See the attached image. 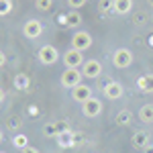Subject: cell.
Instances as JSON below:
<instances>
[{
  "label": "cell",
  "mask_w": 153,
  "mask_h": 153,
  "mask_svg": "<svg viewBox=\"0 0 153 153\" xmlns=\"http://www.w3.org/2000/svg\"><path fill=\"white\" fill-rule=\"evenodd\" d=\"M57 59H59L57 47H53V45H43V47L39 49V61H41L43 65H53Z\"/></svg>",
  "instance_id": "obj_6"
},
{
  "label": "cell",
  "mask_w": 153,
  "mask_h": 153,
  "mask_svg": "<svg viewBox=\"0 0 153 153\" xmlns=\"http://www.w3.org/2000/svg\"><path fill=\"white\" fill-rule=\"evenodd\" d=\"M4 98H6V92H4V88H0V104L4 102Z\"/></svg>",
  "instance_id": "obj_30"
},
{
  "label": "cell",
  "mask_w": 153,
  "mask_h": 153,
  "mask_svg": "<svg viewBox=\"0 0 153 153\" xmlns=\"http://www.w3.org/2000/svg\"><path fill=\"white\" fill-rule=\"evenodd\" d=\"M133 145H135L137 149H145V147L149 145V135H147L145 131H137V133L133 135Z\"/></svg>",
  "instance_id": "obj_16"
},
{
  "label": "cell",
  "mask_w": 153,
  "mask_h": 153,
  "mask_svg": "<svg viewBox=\"0 0 153 153\" xmlns=\"http://www.w3.org/2000/svg\"><path fill=\"white\" fill-rule=\"evenodd\" d=\"M112 10L117 14H129L133 10V0H112Z\"/></svg>",
  "instance_id": "obj_14"
},
{
  "label": "cell",
  "mask_w": 153,
  "mask_h": 153,
  "mask_svg": "<svg viewBox=\"0 0 153 153\" xmlns=\"http://www.w3.org/2000/svg\"><path fill=\"white\" fill-rule=\"evenodd\" d=\"M35 6L41 12H49L53 8V0H35Z\"/></svg>",
  "instance_id": "obj_20"
},
{
  "label": "cell",
  "mask_w": 153,
  "mask_h": 153,
  "mask_svg": "<svg viewBox=\"0 0 153 153\" xmlns=\"http://www.w3.org/2000/svg\"><path fill=\"white\" fill-rule=\"evenodd\" d=\"M0 153H6V151H0Z\"/></svg>",
  "instance_id": "obj_35"
},
{
  "label": "cell",
  "mask_w": 153,
  "mask_h": 153,
  "mask_svg": "<svg viewBox=\"0 0 153 153\" xmlns=\"http://www.w3.org/2000/svg\"><path fill=\"white\" fill-rule=\"evenodd\" d=\"M84 55L82 51H78V49L70 47L65 53H63V65H65V70H82L84 65Z\"/></svg>",
  "instance_id": "obj_1"
},
{
  "label": "cell",
  "mask_w": 153,
  "mask_h": 153,
  "mask_svg": "<svg viewBox=\"0 0 153 153\" xmlns=\"http://www.w3.org/2000/svg\"><path fill=\"white\" fill-rule=\"evenodd\" d=\"M131 120H133V114H131L127 108L118 110V114H117V123L120 125V127H129V125H131Z\"/></svg>",
  "instance_id": "obj_18"
},
{
  "label": "cell",
  "mask_w": 153,
  "mask_h": 153,
  "mask_svg": "<svg viewBox=\"0 0 153 153\" xmlns=\"http://www.w3.org/2000/svg\"><path fill=\"white\" fill-rule=\"evenodd\" d=\"M143 153H153V145H147V147L143 149Z\"/></svg>",
  "instance_id": "obj_31"
},
{
  "label": "cell",
  "mask_w": 153,
  "mask_h": 153,
  "mask_svg": "<svg viewBox=\"0 0 153 153\" xmlns=\"http://www.w3.org/2000/svg\"><path fill=\"white\" fill-rule=\"evenodd\" d=\"M147 2H149V6H153V0H147Z\"/></svg>",
  "instance_id": "obj_33"
},
{
  "label": "cell",
  "mask_w": 153,
  "mask_h": 153,
  "mask_svg": "<svg viewBox=\"0 0 153 153\" xmlns=\"http://www.w3.org/2000/svg\"><path fill=\"white\" fill-rule=\"evenodd\" d=\"M68 4H70L74 10H78V8H82V6H86V0H68Z\"/></svg>",
  "instance_id": "obj_24"
},
{
  "label": "cell",
  "mask_w": 153,
  "mask_h": 153,
  "mask_svg": "<svg viewBox=\"0 0 153 153\" xmlns=\"http://www.w3.org/2000/svg\"><path fill=\"white\" fill-rule=\"evenodd\" d=\"M23 35L27 39H39V37L43 35V23L37 21V19H29L23 25Z\"/></svg>",
  "instance_id": "obj_5"
},
{
  "label": "cell",
  "mask_w": 153,
  "mask_h": 153,
  "mask_svg": "<svg viewBox=\"0 0 153 153\" xmlns=\"http://www.w3.org/2000/svg\"><path fill=\"white\" fill-rule=\"evenodd\" d=\"M43 135L47 137V139H57V127H55V123H47L45 127H43Z\"/></svg>",
  "instance_id": "obj_19"
},
{
  "label": "cell",
  "mask_w": 153,
  "mask_h": 153,
  "mask_svg": "<svg viewBox=\"0 0 153 153\" xmlns=\"http://www.w3.org/2000/svg\"><path fill=\"white\" fill-rule=\"evenodd\" d=\"M6 63V55H4V51H0V68Z\"/></svg>",
  "instance_id": "obj_29"
},
{
  "label": "cell",
  "mask_w": 153,
  "mask_h": 153,
  "mask_svg": "<svg viewBox=\"0 0 153 153\" xmlns=\"http://www.w3.org/2000/svg\"><path fill=\"white\" fill-rule=\"evenodd\" d=\"M21 153H41V151H39L37 147H33V145H29V147H25Z\"/></svg>",
  "instance_id": "obj_28"
},
{
  "label": "cell",
  "mask_w": 153,
  "mask_h": 153,
  "mask_svg": "<svg viewBox=\"0 0 153 153\" xmlns=\"http://www.w3.org/2000/svg\"><path fill=\"white\" fill-rule=\"evenodd\" d=\"M12 86L16 88V90H29V86H31V78H29V74H16L14 78H12Z\"/></svg>",
  "instance_id": "obj_13"
},
{
  "label": "cell",
  "mask_w": 153,
  "mask_h": 153,
  "mask_svg": "<svg viewBox=\"0 0 153 153\" xmlns=\"http://www.w3.org/2000/svg\"><path fill=\"white\" fill-rule=\"evenodd\" d=\"M149 39H151V45H153V35H151V37H149Z\"/></svg>",
  "instance_id": "obj_34"
},
{
  "label": "cell",
  "mask_w": 153,
  "mask_h": 153,
  "mask_svg": "<svg viewBox=\"0 0 153 153\" xmlns=\"http://www.w3.org/2000/svg\"><path fill=\"white\" fill-rule=\"evenodd\" d=\"M71 47L84 53L86 49L92 47V35H90L88 31H76L74 37H71Z\"/></svg>",
  "instance_id": "obj_3"
},
{
  "label": "cell",
  "mask_w": 153,
  "mask_h": 153,
  "mask_svg": "<svg viewBox=\"0 0 153 153\" xmlns=\"http://www.w3.org/2000/svg\"><path fill=\"white\" fill-rule=\"evenodd\" d=\"M55 127H57V133H65V131H70V127H68L65 123H55Z\"/></svg>",
  "instance_id": "obj_26"
},
{
  "label": "cell",
  "mask_w": 153,
  "mask_h": 153,
  "mask_svg": "<svg viewBox=\"0 0 153 153\" xmlns=\"http://www.w3.org/2000/svg\"><path fill=\"white\" fill-rule=\"evenodd\" d=\"M82 74H84V78H90V80L100 78V74H102V63H100L98 59H86L84 65H82Z\"/></svg>",
  "instance_id": "obj_7"
},
{
  "label": "cell",
  "mask_w": 153,
  "mask_h": 153,
  "mask_svg": "<svg viewBox=\"0 0 153 153\" xmlns=\"http://www.w3.org/2000/svg\"><path fill=\"white\" fill-rule=\"evenodd\" d=\"M82 112H84V117H88V118H94L98 117L100 112H102V100H98V98H90V100H86L82 104Z\"/></svg>",
  "instance_id": "obj_8"
},
{
  "label": "cell",
  "mask_w": 153,
  "mask_h": 153,
  "mask_svg": "<svg viewBox=\"0 0 153 153\" xmlns=\"http://www.w3.org/2000/svg\"><path fill=\"white\" fill-rule=\"evenodd\" d=\"M71 98H74L76 102L84 104L86 100H90V98H92V88H90V86H86V84H80V86H76V88L71 90Z\"/></svg>",
  "instance_id": "obj_10"
},
{
  "label": "cell",
  "mask_w": 153,
  "mask_h": 153,
  "mask_svg": "<svg viewBox=\"0 0 153 153\" xmlns=\"http://www.w3.org/2000/svg\"><path fill=\"white\" fill-rule=\"evenodd\" d=\"M8 127H10V129H19V127H21V120L16 117H12L10 120H8Z\"/></svg>",
  "instance_id": "obj_25"
},
{
  "label": "cell",
  "mask_w": 153,
  "mask_h": 153,
  "mask_svg": "<svg viewBox=\"0 0 153 153\" xmlns=\"http://www.w3.org/2000/svg\"><path fill=\"white\" fill-rule=\"evenodd\" d=\"M137 88L141 90L143 94H151L153 92V74H145L137 80Z\"/></svg>",
  "instance_id": "obj_11"
},
{
  "label": "cell",
  "mask_w": 153,
  "mask_h": 153,
  "mask_svg": "<svg viewBox=\"0 0 153 153\" xmlns=\"http://www.w3.org/2000/svg\"><path fill=\"white\" fill-rule=\"evenodd\" d=\"M57 23L63 25V27H68V14H59V16H57Z\"/></svg>",
  "instance_id": "obj_27"
},
{
  "label": "cell",
  "mask_w": 153,
  "mask_h": 153,
  "mask_svg": "<svg viewBox=\"0 0 153 153\" xmlns=\"http://www.w3.org/2000/svg\"><path fill=\"white\" fill-rule=\"evenodd\" d=\"M98 6H100V10H102V12H106V10H112L114 4H112V0H100Z\"/></svg>",
  "instance_id": "obj_23"
},
{
  "label": "cell",
  "mask_w": 153,
  "mask_h": 153,
  "mask_svg": "<svg viewBox=\"0 0 153 153\" xmlns=\"http://www.w3.org/2000/svg\"><path fill=\"white\" fill-rule=\"evenodd\" d=\"M55 141H57L59 147L68 149V147H74V145H76V135H74L71 131H65V133H59Z\"/></svg>",
  "instance_id": "obj_12"
},
{
  "label": "cell",
  "mask_w": 153,
  "mask_h": 153,
  "mask_svg": "<svg viewBox=\"0 0 153 153\" xmlns=\"http://www.w3.org/2000/svg\"><path fill=\"white\" fill-rule=\"evenodd\" d=\"M12 145H14L19 151H23L25 147H29V137H27L25 133H16V135L12 137Z\"/></svg>",
  "instance_id": "obj_17"
},
{
  "label": "cell",
  "mask_w": 153,
  "mask_h": 153,
  "mask_svg": "<svg viewBox=\"0 0 153 153\" xmlns=\"http://www.w3.org/2000/svg\"><path fill=\"white\" fill-rule=\"evenodd\" d=\"M137 114H139V120H141V123L151 125L153 123V104H143Z\"/></svg>",
  "instance_id": "obj_15"
},
{
  "label": "cell",
  "mask_w": 153,
  "mask_h": 153,
  "mask_svg": "<svg viewBox=\"0 0 153 153\" xmlns=\"http://www.w3.org/2000/svg\"><path fill=\"white\" fill-rule=\"evenodd\" d=\"M102 92H104V96L108 100H118V98H123V94H125V88H123L120 82H112V80H110V82L104 84Z\"/></svg>",
  "instance_id": "obj_9"
},
{
  "label": "cell",
  "mask_w": 153,
  "mask_h": 153,
  "mask_svg": "<svg viewBox=\"0 0 153 153\" xmlns=\"http://www.w3.org/2000/svg\"><path fill=\"white\" fill-rule=\"evenodd\" d=\"M12 12V0H0V16H6Z\"/></svg>",
  "instance_id": "obj_22"
},
{
  "label": "cell",
  "mask_w": 153,
  "mask_h": 153,
  "mask_svg": "<svg viewBox=\"0 0 153 153\" xmlns=\"http://www.w3.org/2000/svg\"><path fill=\"white\" fill-rule=\"evenodd\" d=\"M4 141V133H2V129H0V143Z\"/></svg>",
  "instance_id": "obj_32"
},
{
  "label": "cell",
  "mask_w": 153,
  "mask_h": 153,
  "mask_svg": "<svg viewBox=\"0 0 153 153\" xmlns=\"http://www.w3.org/2000/svg\"><path fill=\"white\" fill-rule=\"evenodd\" d=\"M82 70H65L61 71V86L63 88H76V86H80L82 84Z\"/></svg>",
  "instance_id": "obj_4"
},
{
  "label": "cell",
  "mask_w": 153,
  "mask_h": 153,
  "mask_svg": "<svg viewBox=\"0 0 153 153\" xmlns=\"http://www.w3.org/2000/svg\"><path fill=\"white\" fill-rule=\"evenodd\" d=\"M80 23H82L80 12H78V10H71L70 14H68V27H78Z\"/></svg>",
  "instance_id": "obj_21"
},
{
  "label": "cell",
  "mask_w": 153,
  "mask_h": 153,
  "mask_svg": "<svg viewBox=\"0 0 153 153\" xmlns=\"http://www.w3.org/2000/svg\"><path fill=\"white\" fill-rule=\"evenodd\" d=\"M133 63V51L127 47H120L112 53V65L118 68V70H125Z\"/></svg>",
  "instance_id": "obj_2"
}]
</instances>
